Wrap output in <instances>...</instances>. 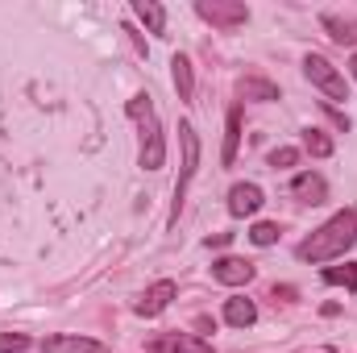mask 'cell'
I'll return each instance as SVG.
<instances>
[{"instance_id": "cell-1", "label": "cell", "mask_w": 357, "mask_h": 353, "mask_svg": "<svg viewBox=\"0 0 357 353\" xmlns=\"http://www.w3.org/2000/svg\"><path fill=\"white\" fill-rule=\"evenodd\" d=\"M354 241H357V212L345 208V212H337L333 220H324V225L299 246V258H303V262H333V258L349 254Z\"/></svg>"}, {"instance_id": "cell-2", "label": "cell", "mask_w": 357, "mask_h": 353, "mask_svg": "<svg viewBox=\"0 0 357 353\" xmlns=\"http://www.w3.org/2000/svg\"><path fill=\"white\" fill-rule=\"evenodd\" d=\"M129 117L142 125V167H146V171H158L162 158H167V142H162V125H158V117H154L150 96H133V100H129Z\"/></svg>"}, {"instance_id": "cell-3", "label": "cell", "mask_w": 357, "mask_h": 353, "mask_svg": "<svg viewBox=\"0 0 357 353\" xmlns=\"http://www.w3.org/2000/svg\"><path fill=\"white\" fill-rule=\"evenodd\" d=\"M303 75L316 84V88L328 96V104H337V100H349V88H345V75L324 59V54H307L303 59Z\"/></svg>"}, {"instance_id": "cell-4", "label": "cell", "mask_w": 357, "mask_h": 353, "mask_svg": "<svg viewBox=\"0 0 357 353\" xmlns=\"http://www.w3.org/2000/svg\"><path fill=\"white\" fill-rule=\"evenodd\" d=\"M178 146H183V167H178V183H175V208H171V225L178 220V208H183V195H187V183L199 171V137L191 125H178Z\"/></svg>"}, {"instance_id": "cell-5", "label": "cell", "mask_w": 357, "mask_h": 353, "mask_svg": "<svg viewBox=\"0 0 357 353\" xmlns=\"http://www.w3.org/2000/svg\"><path fill=\"white\" fill-rule=\"evenodd\" d=\"M195 13H199V17H204L208 25L225 29V33L250 21V8H245L241 0H199V4H195Z\"/></svg>"}, {"instance_id": "cell-6", "label": "cell", "mask_w": 357, "mask_h": 353, "mask_svg": "<svg viewBox=\"0 0 357 353\" xmlns=\"http://www.w3.org/2000/svg\"><path fill=\"white\" fill-rule=\"evenodd\" d=\"M146 350L150 353H212V345L191 337V333H158V337L146 341Z\"/></svg>"}, {"instance_id": "cell-7", "label": "cell", "mask_w": 357, "mask_h": 353, "mask_svg": "<svg viewBox=\"0 0 357 353\" xmlns=\"http://www.w3.org/2000/svg\"><path fill=\"white\" fill-rule=\"evenodd\" d=\"M175 295H178L175 283H171V278H158V283L146 287V295L137 299V316H158V312H167Z\"/></svg>"}, {"instance_id": "cell-8", "label": "cell", "mask_w": 357, "mask_h": 353, "mask_svg": "<svg viewBox=\"0 0 357 353\" xmlns=\"http://www.w3.org/2000/svg\"><path fill=\"white\" fill-rule=\"evenodd\" d=\"M254 274L258 270H254V262H245V258H220V262H212V278L225 283V287H245Z\"/></svg>"}, {"instance_id": "cell-9", "label": "cell", "mask_w": 357, "mask_h": 353, "mask_svg": "<svg viewBox=\"0 0 357 353\" xmlns=\"http://www.w3.org/2000/svg\"><path fill=\"white\" fill-rule=\"evenodd\" d=\"M42 353H100V341L79 337V333H50L42 341Z\"/></svg>"}, {"instance_id": "cell-10", "label": "cell", "mask_w": 357, "mask_h": 353, "mask_svg": "<svg viewBox=\"0 0 357 353\" xmlns=\"http://www.w3.org/2000/svg\"><path fill=\"white\" fill-rule=\"evenodd\" d=\"M258 208H262V187L258 183H237L229 191V212L233 216H254Z\"/></svg>"}, {"instance_id": "cell-11", "label": "cell", "mask_w": 357, "mask_h": 353, "mask_svg": "<svg viewBox=\"0 0 357 353\" xmlns=\"http://www.w3.org/2000/svg\"><path fill=\"white\" fill-rule=\"evenodd\" d=\"M171 75H175L178 100L191 104V96H195V75H191V59H187V54H175V59H171Z\"/></svg>"}, {"instance_id": "cell-12", "label": "cell", "mask_w": 357, "mask_h": 353, "mask_svg": "<svg viewBox=\"0 0 357 353\" xmlns=\"http://www.w3.org/2000/svg\"><path fill=\"white\" fill-rule=\"evenodd\" d=\"M291 195H295V200H303V204H324L328 187H324V179H320V175H299L295 183H291Z\"/></svg>"}, {"instance_id": "cell-13", "label": "cell", "mask_w": 357, "mask_h": 353, "mask_svg": "<svg viewBox=\"0 0 357 353\" xmlns=\"http://www.w3.org/2000/svg\"><path fill=\"white\" fill-rule=\"evenodd\" d=\"M133 13H137V21H142L150 33H167V8H162V4H154V0H133Z\"/></svg>"}, {"instance_id": "cell-14", "label": "cell", "mask_w": 357, "mask_h": 353, "mask_svg": "<svg viewBox=\"0 0 357 353\" xmlns=\"http://www.w3.org/2000/svg\"><path fill=\"white\" fill-rule=\"evenodd\" d=\"M320 25L328 29V38L333 42H341V46H354L357 42V21H349V17H333V13H324L320 17Z\"/></svg>"}, {"instance_id": "cell-15", "label": "cell", "mask_w": 357, "mask_h": 353, "mask_svg": "<svg viewBox=\"0 0 357 353\" xmlns=\"http://www.w3.org/2000/svg\"><path fill=\"white\" fill-rule=\"evenodd\" d=\"M225 320H229L233 329H250V324L258 320L254 299H229V303H225Z\"/></svg>"}, {"instance_id": "cell-16", "label": "cell", "mask_w": 357, "mask_h": 353, "mask_svg": "<svg viewBox=\"0 0 357 353\" xmlns=\"http://www.w3.org/2000/svg\"><path fill=\"white\" fill-rule=\"evenodd\" d=\"M237 142H241V108H229V125H225V154H220V163H225V167H233V158H237Z\"/></svg>"}, {"instance_id": "cell-17", "label": "cell", "mask_w": 357, "mask_h": 353, "mask_svg": "<svg viewBox=\"0 0 357 353\" xmlns=\"http://www.w3.org/2000/svg\"><path fill=\"white\" fill-rule=\"evenodd\" d=\"M237 91H241L245 100H278V88H274L270 80H258V75H245Z\"/></svg>"}, {"instance_id": "cell-18", "label": "cell", "mask_w": 357, "mask_h": 353, "mask_svg": "<svg viewBox=\"0 0 357 353\" xmlns=\"http://www.w3.org/2000/svg\"><path fill=\"white\" fill-rule=\"evenodd\" d=\"M303 150H307L312 158H328V154H333V137H328L324 129H307V133H303Z\"/></svg>"}, {"instance_id": "cell-19", "label": "cell", "mask_w": 357, "mask_h": 353, "mask_svg": "<svg viewBox=\"0 0 357 353\" xmlns=\"http://www.w3.org/2000/svg\"><path fill=\"white\" fill-rule=\"evenodd\" d=\"M324 283H328V287H349V291H357V266L354 262L328 266V270H324Z\"/></svg>"}, {"instance_id": "cell-20", "label": "cell", "mask_w": 357, "mask_h": 353, "mask_svg": "<svg viewBox=\"0 0 357 353\" xmlns=\"http://www.w3.org/2000/svg\"><path fill=\"white\" fill-rule=\"evenodd\" d=\"M250 241H254V246H274V241H278V225H266V220L254 225V229H250Z\"/></svg>"}, {"instance_id": "cell-21", "label": "cell", "mask_w": 357, "mask_h": 353, "mask_svg": "<svg viewBox=\"0 0 357 353\" xmlns=\"http://www.w3.org/2000/svg\"><path fill=\"white\" fill-rule=\"evenodd\" d=\"M299 163V150H291V146H278L274 154H270V167L274 171H287V167H295Z\"/></svg>"}, {"instance_id": "cell-22", "label": "cell", "mask_w": 357, "mask_h": 353, "mask_svg": "<svg viewBox=\"0 0 357 353\" xmlns=\"http://www.w3.org/2000/svg\"><path fill=\"white\" fill-rule=\"evenodd\" d=\"M0 353H29V337H21V333H4V337H0Z\"/></svg>"}, {"instance_id": "cell-23", "label": "cell", "mask_w": 357, "mask_h": 353, "mask_svg": "<svg viewBox=\"0 0 357 353\" xmlns=\"http://www.w3.org/2000/svg\"><path fill=\"white\" fill-rule=\"evenodd\" d=\"M349 71H354V80H357V54H354V59H349Z\"/></svg>"}]
</instances>
